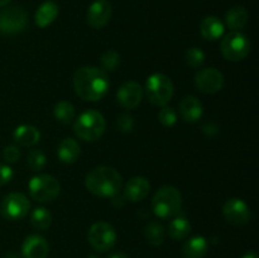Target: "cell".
<instances>
[{
    "mask_svg": "<svg viewBox=\"0 0 259 258\" xmlns=\"http://www.w3.org/2000/svg\"><path fill=\"white\" fill-rule=\"evenodd\" d=\"M109 77L101 68L85 66L73 75V89L77 96L85 101H99L109 90Z\"/></svg>",
    "mask_w": 259,
    "mask_h": 258,
    "instance_id": "6da1fadb",
    "label": "cell"
},
{
    "mask_svg": "<svg viewBox=\"0 0 259 258\" xmlns=\"http://www.w3.org/2000/svg\"><path fill=\"white\" fill-rule=\"evenodd\" d=\"M85 186L91 194L96 196L113 197L120 192L123 179L113 167L98 166L88 174Z\"/></svg>",
    "mask_w": 259,
    "mask_h": 258,
    "instance_id": "7a4b0ae2",
    "label": "cell"
},
{
    "mask_svg": "<svg viewBox=\"0 0 259 258\" xmlns=\"http://www.w3.org/2000/svg\"><path fill=\"white\" fill-rule=\"evenodd\" d=\"M105 119L96 110H88L81 114L73 124L76 136L86 142L98 141L105 133Z\"/></svg>",
    "mask_w": 259,
    "mask_h": 258,
    "instance_id": "3957f363",
    "label": "cell"
},
{
    "mask_svg": "<svg viewBox=\"0 0 259 258\" xmlns=\"http://www.w3.org/2000/svg\"><path fill=\"white\" fill-rule=\"evenodd\" d=\"M182 205L181 192L174 186H163L154 194L152 209L158 218L175 217L180 212Z\"/></svg>",
    "mask_w": 259,
    "mask_h": 258,
    "instance_id": "277c9868",
    "label": "cell"
},
{
    "mask_svg": "<svg viewBox=\"0 0 259 258\" xmlns=\"http://www.w3.org/2000/svg\"><path fill=\"white\" fill-rule=\"evenodd\" d=\"M174 83L164 73H153L146 82V95L156 106H166L174 96Z\"/></svg>",
    "mask_w": 259,
    "mask_h": 258,
    "instance_id": "5b68a950",
    "label": "cell"
},
{
    "mask_svg": "<svg viewBox=\"0 0 259 258\" xmlns=\"http://www.w3.org/2000/svg\"><path fill=\"white\" fill-rule=\"evenodd\" d=\"M29 195L39 202H51L60 195L61 185L51 175H37L28 184Z\"/></svg>",
    "mask_w": 259,
    "mask_h": 258,
    "instance_id": "8992f818",
    "label": "cell"
},
{
    "mask_svg": "<svg viewBox=\"0 0 259 258\" xmlns=\"http://www.w3.org/2000/svg\"><path fill=\"white\" fill-rule=\"evenodd\" d=\"M250 51V42L247 35L240 32H232L222 40V53L228 61L238 62L244 60Z\"/></svg>",
    "mask_w": 259,
    "mask_h": 258,
    "instance_id": "52a82bcc",
    "label": "cell"
},
{
    "mask_svg": "<svg viewBox=\"0 0 259 258\" xmlns=\"http://www.w3.org/2000/svg\"><path fill=\"white\" fill-rule=\"evenodd\" d=\"M88 240L98 252L110 250L116 242L115 229L106 222H96L89 229Z\"/></svg>",
    "mask_w": 259,
    "mask_h": 258,
    "instance_id": "ba28073f",
    "label": "cell"
},
{
    "mask_svg": "<svg viewBox=\"0 0 259 258\" xmlns=\"http://www.w3.org/2000/svg\"><path fill=\"white\" fill-rule=\"evenodd\" d=\"M28 23L27 12L22 7H8L0 12V32L3 34H18Z\"/></svg>",
    "mask_w": 259,
    "mask_h": 258,
    "instance_id": "9c48e42d",
    "label": "cell"
},
{
    "mask_svg": "<svg viewBox=\"0 0 259 258\" xmlns=\"http://www.w3.org/2000/svg\"><path fill=\"white\" fill-rule=\"evenodd\" d=\"M30 202L20 192H10L0 204V212L3 217L8 220H19L23 219L29 212Z\"/></svg>",
    "mask_w": 259,
    "mask_h": 258,
    "instance_id": "30bf717a",
    "label": "cell"
},
{
    "mask_svg": "<svg viewBox=\"0 0 259 258\" xmlns=\"http://www.w3.org/2000/svg\"><path fill=\"white\" fill-rule=\"evenodd\" d=\"M195 85L201 93L215 94L222 90L224 85V76L214 67L201 68L195 75Z\"/></svg>",
    "mask_w": 259,
    "mask_h": 258,
    "instance_id": "8fae6325",
    "label": "cell"
},
{
    "mask_svg": "<svg viewBox=\"0 0 259 258\" xmlns=\"http://www.w3.org/2000/svg\"><path fill=\"white\" fill-rule=\"evenodd\" d=\"M223 214L233 225H245L250 220V210L242 199H229L223 206Z\"/></svg>",
    "mask_w": 259,
    "mask_h": 258,
    "instance_id": "7c38bea8",
    "label": "cell"
},
{
    "mask_svg": "<svg viewBox=\"0 0 259 258\" xmlns=\"http://www.w3.org/2000/svg\"><path fill=\"white\" fill-rule=\"evenodd\" d=\"M113 13V8L109 0H95L89 7L86 22L91 28L100 29L109 23Z\"/></svg>",
    "mask_w": 259,
    "mask_h": 258,
    "instance_id": "4fadbf2b",
    "label": "cell"
},
{
    "mask_svg": "<svg viewBox=\"0 0 259 258\" xmlns=\"http://www.w3.org/2000/svg\"><path fill=\"white\" fill-rule=\"evenodd\" d=\"M143 98V89L136 81H126L116 93V100L124 109H136Z\"/></svg>",
    "mask_w": 259,
    "mask_h": 258,
    "instance_id": "5bb4252c",
    "label": "cell"
},
{
    "mask_svg": "<svg viewBox=\"0 0 259 258\" xmlns=\"http://www.w3.org/2000/svg\"><path fill=\"white\" fill-rule=\"evenodd\" d=\"M48 250L47 240L38 234L28 235L22 245L23 258H47Z\"/></svg>",
    "mask_w": 259,
    "mask_h": 258,
    "instance_id": "9a60e30c",
    "label": "cell"
},
{
    "mask_svg": "<svg viewBox=\"0 0 259 258\" xmlns=\"http://www.w3.org/2000/svg\"><path fill=\"white\" fill-rule=\"evenodd\" d=\"M151 190V184L146 177L137 176L129 180L124 187L123 196L125 200H129L132 202H137L143 200L147 195L149 194Z\"/></svg>",
    "mask_w": 259,
    "mask_h": 258,
    "instance_id": "2e32d148",
    "label": "cell"
},
{
    "mask_svg": "<svg viewBox=\"0 0 259 258\" xmlns=\"http://www.w3.org/2000/svg\"><path fill=\"white\" fill-rule=\"evenodd\" d=\"M180 114H181L182 119L187 123H195L199 120L202 116L204 109H202V104L196 96L187 95L181 100L179 106Z\"/></svg>",
    "mask_w": 259,
    "mask_h": 258,
    "instance_id": "e0dca14e",
    "label": "cell"
},
{
    "mask_svg": "<svg viewBox=\"0 0 259 258\" xmlns=\"http://www.w3.org/2000/svg\"><path fill=\"white\" fill-rule=\"evenodd\" d=\"M224 29L225 28L222 20L218 17H214V15L204 18L200 23V33H201V35L205 39L211 40V42L222 38V35L224 34Z\"/></svg>",
    "mask_w": 259,
    "mask_h": 258,
    "instance_id": "ac0fdd59",
    "label": "cell"
},
{
    "mask_svg": "<svg viewBox=\"0 0 259 258\" xmlns=\"http://www.w3.org/2000/svg\"><path fill=\"white\" fill-rule=\"evenodd\" d=\"M13 139L18 146L22 147H32L37 144L40 139V133L35 126L23 124L15 128L13 133Z\"/></svg>",
    "mask_w": 259,
    "mask_h": 258,
    "instance_id": "d6986e66",
    "label": "cell"
},
{
    "mask_svg": "<svg viewBox=\"0 0 259 258\" xmlns=\"http://www.w3.org/2000/svg\"><path fill=\"white\" fill-rule=\"evenodd\" d=\"M58 13H60V8H58L57 3L47 0L40 4L35 12V24L39 28L48 27L55 22L56 18L58 17Z\"/></svg>",
    "mask_w": 259,
    "mask_h": 258,
    "instance_id": "ffe728a7",
    "label": "cell"
},
{
    "mask_svg": "<svg viewBox=\"0 0 259 258\" xmlns=\"http://www.w3.org/2000/svg\"><path fill=\"white\" fill-rule=\"evenodd\" d=\"M209 250V244L204 237H194L184 244L181 254L184 258H204Z\"/></svg>",
    "mask_w": 259,
    "mask_h": 258,
    "instance_id": "44dd1931",
    "label": "cell"
},
{
    "mask_svg": "<svg viewBox=\"0 0 259 258\" xmlns=\"http://www.w3.org/2000/svg\"><path fill=\"white\" fill-rule=\"evenodd\" d=\"M80 144L73 138H65L57 148V156L63 163L71 164L80 156Z\"/></svg>",
    "mask_w": 259,
    "mask_h": 258,
    "instance_id": "7402d4cb",
    "label": "cell"
},
{
    "mask_svg": "<svg viewBox=\"0 0 259 258\" xmlns=\"http://www.w3.org/2000/svg\"><path fill=\"white\" fill-rule=\"evenodd\" d=\"M225 22L227 25L233 30V32H239L240 29L245 27L248 22V12L245 8L239 7H233L225 14Z\"/></svg>",
    "mask_w": 259,
    "mask_h": 258,
    "instance_id": "603a6c76",
    "label": "cell"
},
{
    "mask_svg": "<svg viewBox=\"0 0 259 258\" xmlns=\"http://www.w3.org/2000/svg\"><path fill=\"white\" fill-rule=\"evenodd\" d=\"M191 232V224L185 217H177L169 223L168 234L172 239L181 240L186 238Z\"/></svg>",
    "mask_w": 259,
    "mask_h": 258,
    "instance_id": "cb8c5ba5",
    "label": "cell"
},
{
    "mask_svg": "<svg viewBox=\"0 0 259 258\" xmlns=\"http://www.w3.org/2000/svg\"><path fill=\"white\" fill-rule=\"evenodd\" d=\"M53 114H55L56 120L60 121L63 125H68L75 118V106L70 101H58L55 105V109H53Z\"/></svg>",
    "mask_w": 259,
    "mask_h": 258,
    "instance_id": "d4e9b609",
    "label": "cell"
},
{
    "mask_svg": "<svg viewBox=\"0 0 259 258\" xmlns=\"http://www.w3.org/2000/svg\"><path fill=\"white\" fill-rule=\"evenodd\" d=\"M144 235H146V239L149 244L153 245V247H158L163 243L166 233H164V228L162 227V224H159L158 222H151L146 227Z\"/></svg>",
    "mask_w": 259,
    "mask_h": 258,
    "instance_id": "484cf974",
    "label": "cell"
},
{
    "mask_svg": "<svg viewBox=\"0 0 259 258\" xmlns=\"http://www.w3.org/2000/svg\"><path fill=\"white\" fill-rule=\"evenodd\" d=\"M30 223L38 230H47L52 223V215L46 207H35L30 215Z\"/></svg>",
    "mask_w": 259,
    "mask_h": 258,
    "instance_id": "4316f807",
    "label": "cell"
},
{
    "mask_svg": "<svg viewBox=\"0 0 259 258\" xmlns=\"http://www.w3.org/2000/svg\"><path fill=\"white\" fill-rule=\"evenodd\" d=\"M47 163L45 153L40 149H32L27 156V164L32 171H40Z\"/></svg>",
    "mask_w": 259,
    "mask_h": 258,
    "instance_id": "83f0119b",
    "label": "cell"
},
{
    "mask_svg": "<svg viewBox=\"0 0 259 258\" xmlns=\"http://www.w3.org/2000/svg\"><path fill=\"white\" fill-rule=\"evenodd\" d=\"M186 63L192 68H199L204 65L205 62V53L201 48L191 47L185 53Z\"/></svg>",
    "mask_w": 259,
    "mask_h": 258,
    "instance_id": "f1b7e54d",
    "label": "cell"
},
{
    "mask_svg": "<svg viewBox=\"0 0 259 258\" xmlns=\"http://www.w3.org/2000/svg\"><path fill=\"white\" fill-rule=\"evenodd\" d=\"M120 63V56L118 52L110 50L106 51L103 56H101V66L105 71H114Z\"/></svg>",
    "mask_w": 259,
    "mask_h": 258,
    "instance_id": "f546056e",
    "label": "cell"
},
{
    "mask_svg": "<svg viewBox=\"0 0 259 258\" xmlns=\"http://www.w3.org/2000/svg\"><path fill=\"white\" fill-rule=\"evenodd\" d=\"M158 119L164 126L169 128L174 126L177 121V113L171 106H162L161 111L158 113Z\"/></svg>",
    "mask_w": 259,
    "mask_h": 258,
    "instance_id": "4dcf8cb0",
    "label": "cell"
},
{
    "mask_svg": "<svg viewBox=\"0 0 259 258\" xmlns=\"http://www.w3.org/2000/svg\"><path fill=\"white\" fill-rule=\"evenodd\" d=\"M116 126L121 133H131L134 128V119L131 114L121 113L116 118Z\"/></svg>",
    "mask_w": 259,
    "mask_h": 258,
    "instance_id": "1f68e13d",
    "label": "cell"
},
{
    "mask_svg": "<svg viewBox=\"0 0 259 258\" xmlns=\"http://www.w3.org/2000/svg\"><path fill=\"white\" fill-rule=\"evenodd\" d=\"M3 158L8 163H15L20 158V149L18 146H8L4 148L3 152Z\"/></svg>",
    "mask_w": 259,
    "mask_h": 258,
    "instance_id": "d6a6232c",
    "label": "cell"
},
{
    "mask_svg": "<svg viewBox=\"0 0 259 258\" xmlns=\"http://www.w3.org/2000/svg\"><path fill=\"white\" fill-rule=\"evenodd\" d=\"M14 176V172L7 164H0V186L7 185Z\"/></svg>",
    "mask_w": 259,
    "mask_h": 258,
    "instance_id": "836d02e7",
    "label": "cell"
},
{
    "mask_svg": "<svg viewBox=\"0 0 259 258\" xmlns=\"http://www.w3.org/2000/svg\"><path fill=\"white\" fill-rule=\"evenodd\" d=\"M202 132H204L207 137H214L219 133V126L214 123H206L202 125Z\"/></svg>",
    "mask_w": 259,
    "mask_h": 258,
    "instance_id": "e575fe53",
    "label": "cell"
},
{
    "mask_svg": "<svg viewBox=\"0 0 259 258\" xmlns=\"http://www.w3.org/2000/svg\"><path fill=\"white\" fill-rule=\"evenodd\" d=\"M109 258H129V257L126 254H124L123 252H116L114 253V254H111Z\"/></svg>",
    "mask_w": 259,
    "mask_h": 258,
    "instance_id": "d590c367",
    "label": "cell"
},
{
    "mask_svg": "<svg viewBox=\"0 0 259 258\" xmlns=\"http://www.w3.org/2000/svg\"><path fill=\"white\" fill-rule=\"evenodd\" d=\"M243 258H258V254L255 252H248L243 255Z\"/></svg>",
    "mask_w": 259,
    "mask_h": 258,
    "instance_id": "8d00e7d4",
    "label": "cell"
},
{
    "mask_svg": "<svg viewBox=\"0 0 259 258\" xmlns=\"http://www.w3.org/2000/svg\"><path fill=\"white\" fill-rule=\"evenodd\" d=\"M10 2H12V0H0V8H2V7H5V5L9 4Z\"/></svg>",
    "mask_w": 259,
    "mask_h": 258,
    "instance_id": "74e56055",
    "label": "cell"
}]
</instances>
